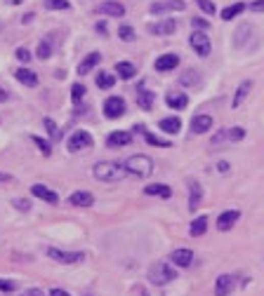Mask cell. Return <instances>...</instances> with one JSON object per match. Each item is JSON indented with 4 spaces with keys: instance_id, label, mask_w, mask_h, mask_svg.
<instances>
[{
    "instance_id": "obj_28",
    "label": "cell",
    "mask_w": 264,
    "mask_h": 296,
    "mask_svg": "<svg viewBox=\"0 0 264 296\" xmlns=\"http://www.w3.org/2000/svg\"><path fill=\"white\" fill-rule=\"evenodd\" d=\"M116 73L123 80H130L132 75H135V66H132V64H128V61H118V64H116Z\"/></svg>"
},
{
    "instance_id": "obj_4",
    "label": "cell",
    "mask_w": 264,
    "mask_h": 296,
    "mask_svg": "<svg viewBox=\"0 0 264 296\" xmlns=\"http://www.w3.org/2000/svg\"><path fill=\"white\" fill-rule=\"evenodd\" d=\"M47 256L52 261H57V263H64V266H74V263H80L85 259L83 252H64V249H57V247H50Z\"/></svg>"
},
{
    "instance_id": "obj_7",
    "label": "cell",
    "mask_w": 264,
    "mask_h": 296,
    "mask_svg": "<svg viewBox=\"0 0 264 296\" xmlns=\"http://www.w3.org/2000/svg\"><path fill=\"white\" fill-rule=\"evenodd\" d=\"M125 113V99L123 97H109L104 101V115L106 118H121Z\"/></svg>"
},
{
    "instance_id": "obj_2",
    "label": "cell",
    "mask_w": 264,
    "mask_h": 296,
    "mask_svg": "<svg viewBox=\"0 0 264 296\" xmlns=\"http://www.w3.org/2000/svg\"><path fill=\"white\" fill-rule=\"evenodd\" d=\"M123 167L128 174H135L137 179H147L154 172V160L149 155H130Z\"/></svg>"
},
{
    "instance_id": "obj_44",
    "label": "cell",
    "mask_w": 264,
    "mask_h": 296,
    "mask_svg": "<svg viewBox=\"0 0 264 296\" xmlns=\"http://www.w3.org/2000/svg\"><path fill=\"white\" fill-rule=\"evenodd\" d=\"M248 10H250V12H264V0H255V3H250Z\"/></svg>"
},
{
    "instance_id": "obj_41",
    "label": "cell",
    "mask_w": 264,
    "mask_h": 296,
    "mask_svg": "<svg viewBox=\"0 0 264 296\" xmlns=\"http://www.w3.org/2000/svg\"><path fill=\"white\" fill-rule=\"evenodd\" d=\"M17 289V282H12V280H3L0 278V291H14Z\"/></svg>"
},
{
    "instance_id": "obj_27",
    "label": "cell",
    "mask_w": 264,
    "mask_h": 296,
    "mask_svg": "<svg viewBox=\"0 0 264 296\" xmlns=\"http://www.w3.org/2000/svg\"><path fill=\"white\" fill-rule=\"evenodd\" d=\"M246 3H236V5H229L227 10H222V19H224V21H229V19H236L238 17V14H243L246 12Z\"/></svg>"
},
{
    "instance_id": "obj_5",
    "label": "cell",
    "mask_w": 264,
    "mask_h": 296,
    "mask_svg": "<svg viewBox=\"0 0 264 296\" xmlns=\"http://www.w3.org/2000/svg\"><path fill=\"white\" fill-rule=\"evenodd\" d=\"M189 45L198 57H210V52H212V45H210L208 33H203V31H194V33H191Z\"/></svg>"
},
{
    "instance_id": "obj_52",
    "label": "cell",
    "mask_w": 264,
    "mask_h": 296,
    "mask_svg": "<svg viewBox=\"0 0 264 296\" xmlns=\"http://www.w3.org/2000/svg\"><path fill=\"white\" fill-rule=\"evenodd\" d=\"M7 3H12V5H19V3H24V0H7Z\"/></svg>"
},
{
    "instance_id": "obj_20",
    "label": "cell",
    "mask_w": 264,
    "mask_h": 296,
    "mask_svg": "<svg viewBox=\"0 0 264 296\" xmlns=\"http://www.w3.org/2000/svg\"><path fill=\"white\" fill-rule=\"evenodd\" d=\"M68 202L74 207H92V202H94V198H92V193H85V191H78V193H74L71 198H68Z\"/></svg>"
},
{
    "instance_id": "obj_50",
    "label": "cell",
    "mask_w": 264,
    "mask_h": 296,
    "mask_svg": "<svg viewBox=\"0 0 264 296\" xmlns=\"http://www.w3.org/2000/svg\"><path fill=\"white\" fill-rule=\"evenodd\" d=\"M217 169H220V172H229V165L227 163H220V165H217Z\"/></svg>"
},
{
    "instance_id": "obj_33",
    "label": "cell",
    "mask_w": 264,
    "mask_h": 296,
    "mask_svg": "<svg viewBox=\"0 0 264 296\" xmlns=\"http://www.w3.org/2000/svg\"><path fill=\"white\" fill-rule=\"evenodd\" d=\"M45 127H47V134H50V139H52V141H59V139H62V132H59V127L50 120V118L45 120Z\"/></svg>"
},
{
    "instance_id": "obj_21",
    "label": "cell",
    "mask_w": 264,
    "mask_h": 296,
    "mask_svg": "<svg viewBox=\"0 0 264 296\" xmlns=\"http://www.w3.org/2000/svg\"><path fill=\"white\" fill-rule=\"evenodd\" d=\"M158 127L167 134H177L179 129H182V120H179L177 115H175V118H163V120L158 122Z\"/></svg>"
},
{
    "instance_id": "obj_31",
    "label": "cell",
    "mask_w": 264,
    "mask_h": 296,
    "mask_svg": "<svg viewBox=\"0 0 264 296\" xmlns=\"http://www.w3.org/2000/svg\"><path fill=\"white\" fill-rule=\"evenodd\" d=\"M38 57L40 59H50L52 57V40L50 38H43V40L38 42Z\"/></svg>"
},
{
    "instance_id": "obj_26",
    "label": "cell",
    "mask_w": 264,
    "mask_h": 296,
    "mask_svg": "<svg viewBox=\"0 0 264 296\" xmlns=\"http://www.w3.org/2000/svg\"><path fill=\"white\" fill-rule=\"evenodd\" d=\"M165 103L170 106V109H175V111H182V109H186L189 99H186V94H167Z\"/></svg>"
},
{
    "instance_id": "obj_42",
    "label": "cell",
    "mask_w": 264,
    "mask_h": 296,
    "mask_svg": "<svg viewBox=\"0 0 264 296\" xmlns=\"http://www.w3.org/2000/svg\"><path fill=\"white\" fill-rule=\"evenodd\" d=\"M17 59H19V61H24V64H29V61H31V52H29L26 47H19V49H17Z\"/></svg>"
},
{
    "instance_id": "obj_32",
    "label": "cell",
    "mask_w": 264,
    "mask_h": 296,
    "mask_svg": "<svg viewBox=\"0 0 264 296\" xmlns=\"http://www.w3.org/2000/svg\"><path fill=\"white\" fill-rule=\"evenodd\" d=\"M198 71H186L182 78H179V83L184 85V87H189V85H198Z\"/></svg>"
},
{
    "instance_id": "obj_46",
    "label": "cell",
    "mask_w": 264,
    "mask_h": 296,
    "mask_svg": "<svg viewBox=\"0 0 264 296\" xmlns=\"http://www.w3.org/2000/svg\"><path fill=\"white\" fill-rule=\"evenodd\" d=\"M191 21H194V26H196L198 31H203V29H208V26H210L208 19H191Z\"/></svg>"
},
{
    "instance_id": "obj_24",
    "label": "cell",
    "mask_w": 264,
    "mask_h": 296,
    "mask_svg": "<svg viewBox=\"0 0 264 296\" xmlns=\"http://www.w3.org/2000/svg\"><path fill=\"white\" fill-rule=\"evenodd\" d=\"M250 90H252V83H250V80H246V83L238 85V90H236V94H233V101H231L233 109H238L241 103H243V99L248 97V92H250Z\"/></svg>"
},
{
    "instance_id": "obj_48",
    "label": "cell",
    "mask_w": 264,
    "mask_h": 296,
    "mask_svg": "<svg viewBox=\"0 0 264 296\" xmlns=\"http://www.w3.org/2000/svg\"><path fill=\"white\" fill-rule=\"evenodd\" d=\"M0 101H10V92L7 90H0Z\"/></svg>"
},
{
    "instance_id": "obj_10",
    "label": "cell",
    "mask_w": 264,
    "mask_h": 296,
    "mask_svg": "<svg viewBox=\"0 0 264 296\" xmlns=\"http://www.w3.org/2000/svg\"><path fill=\"white\" fill-rule=\"evenodd\" d=\"M236 278H233V275H227V273H224V275H220V278H217V282H215V296H229L233 291V287H236Z\"/></svg>"
},
{
    "instance_id": "obj_47",
    "label": "cell",
    "mask_w": 264,
    "mask_h": 296,
    "mask_svg": "<svg viewBox=\"0 0 264 296\" xmlns=\"http://www.w3.org/2000/svg\"><path fill=\"white\" fill-rule=\"evenodd\" d=\"M50 296H68V291H64V289H52V291H50Z\"/></svg>"
},
{
    "instance_id": "obj_3",
    "label": "cell",
    "mask_w": 264,
    "mask_h": 296,
    "mask_svg": "<svg viewBox=\"0 0 264 296\" xmlns=\"http://www.w3.org/2000/svg\"><path fill=\"white\" fill-rule=\"evenodd\" d=\"M172 280H177V271L165 263V261H158L154 266L149 268V282H154L156 287H163V284L172 282Z\"/></svg>"
},
{
    "instance_id": "obj_23",
    "label": "cell",
    "mask_w": 264,
    "mask_h": 296,
    "mask_svg": "<svg viewBox=\"0 0 264 296\" xmlns=\"http://www.w3.org/2000/svg\"><path fill=\"white\" fill-rule=\"evenodd\" d=\"M14 75H17V80L21 85H26V87H36L38 85V75L33 71H29V68H19Z\"/></svg>"
},
{
    "instance_id": "obj_49",
    "label": "cell",
    "mask_w": 264,
    "mask_h": 296,
    "mask_svg": "<svg viewBox=\"0 0 264 296\" xmlns=\"http://www.w3.org/2000/svg\"><path fill=\"white\" fill-rule=\"evenodd\" d=\"M24 296H43V291H40V289H29Z\"/></svg>"
},
{
    "instance_id": "obj_34",
    "label": "cell",
    "mask_w": 264,
    "mask_h": 296,
    "mask_svg": "<svg viewBox=\"0 0 264 296\" xmlns=\"http://www.w3.org/2000/svg\"><path fill=\"white\" fill-rule=\"evenodd\" d=\"M45 7L47 10H68L71 3L68 0H45Z\"/></svg>"
},
{
    "instance_id": "obj_40",
    "label": "cell",
    "mask_w": 264,
    "mask_h": 296,
    "mask_svg": "<svg viewBox=\"0 0 264 296\" xmlns=\"http://www.w3.org/2000/svg\"><path fill=\"white\" fill-rule=\"evenodd\" d=\"M144 139H147L151 146H163V148H167V146H170V141L158 139V137H154V134H149V132H144Z\"/></svg>"
},
{
    "instance_id": "obj_38",
    "label": "cell",
    "mask_w": 264,
    "mask_h": 296,
    "mask_svg": "<svg viewBox=\"0 0 264 296\" xmlns=\"http://www.w3.org/2000/svg\"><path fill=\"white\" fill-rule=\"evenodd\" d=\"M196 3H198V7H201L203 12L210 14V17L217 12V7H215V3H212V0H196Z\"/></svg>"
},
{
    "instance_id": "obj_22",
    "label": "cell",
    "mask_w": 264,
    "mask_h": 296,
    "mask_svg": "<svg viewBox=\"0 0 264 296\" xmlns=\"http://www.w3.org/2000/svg\"><path fill=\"white\" fill-rule=\"evenodd\" d=\"M205 230H208V217H196L191 221V226H189L191 237H201Z\"/></svg>"
},
{
    "instance_id": "obj_53",
    "label": "cell",
    "mask_w": 264,
    "mask_h": 296,
    "mask_svg": "<svg viewBox=\"0 0 264 296\" xmlns=\"http://www.w3.org/2000/svg\"><path fill=\"white\" fill-rule=\"evenodd\" d=\"M0 29H3V24H0Z\"/></svg>"
},
{
    "instance_id": "obj_14",
    "label": "cell",
    "mask_w": 264,
    "mask_h": 296,
    "mask_svg": "<svg viewBox=\"0 0 264 296\" xmlns=\"http://www.w3.org/2000/svg\"><path fill=\"white\" fill-rule=\"evenodd\" d=\"M238 211L236 209H229V211H222L220 214V219H217V228L222 230V233H224V230H229V228H233V224H236V221H238Z\"/></svg>"
},
{
    "instance_id": "obj_6",
    "label": "cell",
    "mask_w": 264,
    "mask_h": 296,
    "mask_svg": "<svg viewBox=\"0 0 264 296\" xmlns=\"http://www.w3.org/2000/svg\"><path fill=\"white\" fill-rule=\"evenodd\" d=\"M94 141L92 137H90V132H85V129H78V132L71 134V139H68V151L71 153H78V151H85V148H90Z\"/></svg>"
},
{
    "instance_id": "obj_37",
    "label": "cell",
    "mask_w": 264,
    "mask_h": 296,
    "mask_svg": "<svg viewBox=\"0 0 264 296\" xmlns=\"http://www.w3.org/2000/svg\"><path fill=\"white\" fill-rule=\"evenodd\" d=\"M83 97H85V85H83V83H76L74 87H71V99L78 103Z\"/></svg>"
},
{
    "instance_id": "obj_13",
    "label": "cell",
    "mask_w": 264,
    "mask_h": 296,
    "mask_svg": "<svg viewBox=\"0 0 264 296\" xmlns=\"http://www.w3.org/2000/svg\"><path fill=\"white\" fill-rule=\"evenodd\" d=\"M128 144H132V134L123 132V129L106 137V146H109V148H121V146H128Z\"/></svg>"
},
{
    "instance_id": "obj_30",
    "label": "cell",
    "mask_w": 264,
    "mask_h": 296,
    "mask_svg": "<svg viewBox=\"0 0 264 296\" xmlns=\"http://www.w3.org/2000/svg\"><path fill=\"white\" fill-rule=\"evenodd\" d=\"M113 83H116V75H111V73H106V71L97 73V87L109 90V87H113Z\"/></svg>"
},
{
    "instance_id": "obj_43",
    "label": "cell",
    "mask_w": 264,
    "mask_h": 296,
    "mask_svg": "<svg viewBox=\"0 0 264 296\" xmlns=\"http://www.w3.org/2000/svg\"><path fill=\"white\" fill-rule=\"evenodd\" d=\"M227 134H229V129H220V132H217L215 137L210 139V144H222V141H229V139H227Z\"/></svg>"
},
{
    "instance_id": "obj_11",
    "label": "cell",
    "mask_w": 264,
    "mask_h": 296,
    "mask_svg": "<svg viewBox=\"0 0 264 296\" xmlns=\"http://www.w3.org/2000/svg\"><path fill=\"white\" fill-rule=\"evenodd\" d=\"M97 12L99 14H106V17H123L125 14V7L116 0H106L102 5H97Z\"/></svg>"
},
{
    "instance_id": "obj_19",
    "label": "cell",
    "mask_w": 264,
    "mask_h": 296,
    "mask_svg": "<svg viewBox=\"0 0 264 296\" xmlns=\"http://www.w3.org/2000/svg\"><path fill=\"white\" fill-rule=\"evenodd\" d=\"M191 261H194V252L191 249H175L172 252V263H177L179 268L191 266Z\"/></svg>"
},
{
    "instance_id": "obj_25",
    "label": "cell",
    "mask_w": 264,
    "mask_h": 296,
    "mask_svg": "<svg viewBox=\"0 0 264 296\" xmlns=\"http://www.w3.org/2000/svg\"><path fill=\"white\" fill-rule=\"evenodd\" d=\"M144 193L156 195V198H170L172 191H170V186H165V183H151V186L144 188Z\"/></svg>"
},
{
    "instance_id": "obj_39",
    "label": "cell",
    "mask_w": 264,
    "mask_h": 296,
    "mask_svg": "<svg viewBox=\"0 0 264 296\" xmlns=\"http://www.w3.org/2000/svg\"><path fill=\"white\" fill-rule=\"evenodd\" d=\"M243 137H246V129H243V127H231V129H229V134H227L229 141H241Z\"/></svg>"
},
{
    "instance_id": "obj_17",
    "label": "cell",
    "mask_w": 264,
    "mask_h": 296,
    "mask_svg": "<svg viewBox=\"0 0 264 296\" xmlns=\"http://www.w3.org/2000/svg\"><path fill=\"white\" fill-rule=\"evenodd\" d=\"M201 200H203V188L198 181H189V209H198L201 207Z\"/></svg>"
},
{
    "instance_id": "obj_29",
    "label": "cell",
    "mask_w": 264,
    "mask_h": 296,
    "mask_svg": "<svg viewBox=\"0 0 264 296\" xmlns=\"http://www.w3.org/2000/svg\"><path fill=\"white\" fill-rule=\"evenodd\" d=\"M137 103H139V109H144V111L154 109V94L147 90H141L139 94H137Z\"/></svg>"
},
{
    "instance_id": "obj_8",
    "label": "cell",
    "mask_w": 264,
    "mask_h": 296,
    "mask_svg": "<svg viewBox=\"0 0 264 296\" xmlns=\"http://www.w3.org/2000/svg\"><path fill=\"white\" fill-rule=\"evenodd\" d=\"M31 195H33V198H38V200H43V202H50V205H57V202H59V195H57L52 188L43 186V183H33Z\"/></svg>"
},
{
    "instance_id": "obj_12",
    "label": "cell",
    "mask_w": 264,
    "mask_h": 296,
    "mask_svg": "<svg viewBox=\"0 0 264 296\" xmlns=\"http://www.w3.org/2000/svg\"><path fill=\"white\" fill-rule=\"evenodd\" d=\"M179 66V57L177 55H163L156 59L154 68L158 73H165V71H172V68H177Z\"/></svg>"
},
{
    "instance_id": "obj_18",
    "label": "cell",
    "mask_w": 264,
    "mask_h": 296,
    "mask_svg": "<svg viewBox=\"0 0 264 296\" xmlns=\"http://www.w3.org/2000/svg\"><path fill=\"white\" fill-rule=\"evenodd\" d=\"M99 61H102V55H99V52H90V55H87L85 59L78 64V75H87V73L97 66Z\"/></svg>"
},
{
    "instance_id": "obj_51",
    "label": "cell",
    "mask_w": 264,
    "mask_h": 296,
    "mask_svg": "<svg viewBox=\"0 0 264 296\" xmlns=\"http://www.w3.org/2000/svg\"><path fill=\"white\" fill-rule=\"evenodd\" d=\"M3 181H10V174H3V172H0V183Z\"/></svg>"
},
{
    "instance_id": "obj_45",
    "label": "cell",
    "mask_w": 264,
    "mask_h": 296,
    "mask_svg": "<svg viewBox=\"0 0 264 296\" xmlns=\"http://www.w3.org/2000/svg\"><path fill=\"white\" fill-rule=\"evenodd\" d=\"M14 207L21 211H29L31 209V202H29V200H14Z\"/></svg>"
},
{
    "instance_id": "obj_9",
    "label": "cell",
    "mask_w": 264,
    "mask_h": 296,
    "mask_svg": "<svg viewBox=\"0 0 264 296\" xmlns=\"http://www.w3.org/2000/svg\"><path fill=\"white\" fill-rule=\"evenodd\" d=\"M186 7L184 0H165V3H154L151 5V14H163V12H182Z\"/></svg>"
},
{
    "instance_id": "obj_36",
    "label": "cell",
    "mask_w": 264,
    "mask_h": 296,
    "mask_svg": "<svg viewBox=\"0 0 264 296\" xmlns=\"http://www.w3.org/2000/svg\"><path fill=\"white\" fill-rule=\"evenodd\" d=\"M31 139L36 141V146H38V148H40V153H43L45 157H47L50 153H52V146H50V141H45L43 137H31Z\"/></svg>"
},
{
    "instance_id": "obj_15",
    "label": "cell",
    "mask_w": 264,
    "mask_h": 296,
    "mask_svg": "<svg viewBox=\"0 0 264 296\" xmlns=\"http://www.w3.org/2000/svg\"><path fill=\"white\" fill-rule=\"evenodd\" d=\"M175 29H177V24L172 19H163L158 24L149 26V33H154V36H170V33H175Z\"/></svg>"
},
{
    "instance_id": "obj_35",
    "label": "cell",
    "mask_w": 264,
    "mask_h": 296,
    "mask_svg": "<svg viewBox=\"0 0 264 296\" xmlns=\"http://www.w3.org/2000/svg\"><path fill=\"white\" fill-rule=\"evenodd\" d=\"M118 36H121V40L132 42L135 40V29H132V26H121V29H118Z\"/></svg>"
},
{
    "instance_id": "obj_16",
    "label": "cell",
    "mask_w": 264,
    "mask_h": 296,
    "mask_svg": "<svg viewBox=\"0 0 264 296\" xmlns=\"http://www.w3.org/2000/svg\"><path fill=\"white\" fill-rule=\"evenodd\" d=\"M210 127H212V118H210V115L201 113L191 120V132L194 134H205V132H210Z\"/></svg>"
},
{
    "instance_id": "obj_1",
    "label": "cell",
    "mask_w": 264,
    "mask_h": 296,
    "mask_svg": "<svg viewBox=\"0 0 264 296\" xmlns=\"http://www.w3.org/2000/svg\"><path fill=\"white\" fill-rule=\"evenodd\" d=\"M125 174H128V172H125L123 165L111 163V160L97 163V165L92 167V176H94V179H97V181H106V183H111V181H121V179H123Z\"/></svg>"
}]
</instances>
